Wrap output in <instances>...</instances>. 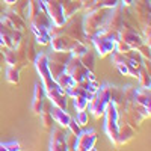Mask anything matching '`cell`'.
<instances>
[{
  "label": "cell",
  "mask_w": 151,
  "mask_h": 151,
  "mask_svg": "<svg viewBox=\"0 0 151 151\" xmlns=\"http://www.w3.org/2000/svg\"><path fill=\"white\" fill-rule=\"evenodd\" d=\"M32 30L35 32L36 35V41L40 44H48L50 42V33H48V29L47 27H42V26H33L32 24Z\"/></svg>",
  "instance_id": "cell-10"
},
{
  "label": "cell",
  "mask_w": 151,
  "mask_h": 151,
  "mask_svg": "<svg viewBox=\"0 0 151 151\" xmlns=\"http://www.w3.org/2000/svg\"><path fill=\"white\" fill-rule=\"evenodd\" d=\"M116 41H118V36L109 30H100L94 35V44L98 50L100 56H104V55L113 52L115 45H116Z\"/></svg>",
  "instance_id": "cell-2"
},
{
  "label": "cell",
  "mask_w": 151,
  "mask_h": 151,
  "mask_svg": "<svg viewBox=\"0 0 151 151\" xmlns=\"http://www.w3.org/2000/svg\"><path fill=\"white\" fill-rule=\"evenodd\" d=\"M40 115L42 118V125H44L45 129H48L50 124H52V115H50V112H41Z\"/></svg>",
  "instance_id": "cell-16"
},
{
  "label": "cell",
  "mask_w": 151,
  "mask_h": 151,
  "mask_svg": "<svg viewBox=\"0 0 151 151\" xmlns=\"http://www.w3.org/2000/svg\"><path fill=\"white\" fill-rule=\"evenodd\" d=\"M44 86L36 83L35 85V94H33V101H32V109L35 113H41L42 112V106H44Z\"/></svg>",
  "instance_id": "cell-6"
},
{
  "label": "cell",
  "mask_w": 151,
  "mask_h": 151,
  "mask_svg": "<svg viewBox=\"0 0 151 151\" xmlns=\"http://www.w3.org/2000/svg\"><path fill=\"white\" fill-rule=\"evenodd\" d=\"M0 150H5V151H17L20 150V144L15 142V141H12V142H8V144H0Z\"/></svg>",
  "instance_id": "cell-13"
},
{
  "label": "cell",
  "mask_w": 151,
  "mask_h": 151,
  "mask_svg": "<svg viewBox=\"0 0 151 151\" xmlns=\"http://www.w3.org/2000/svg\"><path fill=\"white\" fill-rule=\"evenodd\" d=\"M76 121H77L79 125H85V124H88V113H86L85 110H80V112L77 113V118H76Z\"/></svg>",
  "instance_id": "cell-17"
},
{
  "label": "cell",
  "mask_w": 151,
  "mask_h": 151,
  "mask_svg": "<svg viewBox=\"0 0 151 151\" xmlns=\"http://www.w3.org/2000/svg\"><path fill=\"white\" fill-rule=\"evenodd\" d=\"M5 3H8V5H12V3H15V0H3Z\"/></svg>",
  "instance_id": "cell-21"
},
{
  "label": "cell",
  "mask_w": 151,
  "mask_h": 151,
  "mask_svg": "<svg viewBox=\"0 0 151 151\" xmlns=\"http://www.w3.org/2000/svg\"><path fill=\"white\" fill-rule=\"evenodd\" d=\"M122 3H124L125 6H130V5L133 3V0H122Z\"/></svg>",
  "instance_id": "cell-20"
},
{
  "label": "cell",
  "mask_w": 151,
  "mask_h": 151,
  "mask_svg": "<svg viewBox=\"0 0 151 151\" xmlns=\"http://www.w3.org/2000/svg\"><path fill=\"white\" fill-rule=\"evenodd\" d=\"M50 150H67L65 133L59 127L52 129V139H50Z\"/></svg>",
  "instance_id": "cell-5"
},
{
  "label": "cell",
  "mask_w": 151,
  "mask_h": 151,
  "mask_svg": "<svg viewBox=\"0 0 151 151\" xmlns=\"http://www.w3.org/2000/svg\"><path fill=\"white\" fill-rule=\"evenodd\" d=\"M68 127H70V130H71V133H74L76 136H77L79 133H80V125L77 124V121H76V119H71L70 121V124H68Z\"/></svg>",
  "instance_id": "cell-18"
},
{
  "label": "cell",
  "mask_w": 151,
  "mask_h": 151,
  "mask_svg": "<svg viewBox=\"0 0 151 151\" xmlns=\"http://www.w3.org/2000/svg\"><path fill=\"white\" fill-rule=\"evenodd\" d=\"M6 80L11 82V83H18V80H20V77H18V70L14 68L12 65H11V67L8 68V71H6Z\"/></svg>",
  "instance_id": "cell-12"
},
{
  "label": "cell",
  "mask_w": 151,
  "mask_h": 151,
  "mask_svg": "<svg viewBox=\"0 0 151 151\" xmlns=\"http://www.w3.org/2000/svg\"><path fill=\"white\" fill-rule=\"evenodd\" d=\"M106 124H104V129L107 136L110 137V141L113 142H118V130H119V124H118V118H119V113L116 110V103L109 101L106 106Z\"/></svg>",
  "instance_id": "cell-1"
},
{
  "label": "cell",
  "mask_w": 151,
  "mask_h": 151,
  "mask_svg": "<svg viewBox=\"0 0 151 151\" xmlns=\"http://www.w3.org/2000/svg\"><path fill=\"white\" fill-rule=\"evenodd\" d=\"M97 141V132L95 130H88L80 132L76 137V145L74 150H94V144Z\"/></svg>",
  "instance_id": "cell-3"
},
{
  "label": "cell",
  "mask_w": 151,
  "mask_h": 151,
  "mask_svg": "<svg viewBox=\"0 0 151 151\" xmlns=\"http://www.w3.org/2000/svg\"><path fill=\"white\" fill-rule=\"evenodd\" d=\"M76 136L74 133H68L65 136V145H67V150H74V145H76Z\"/></svg>",
  "instance_id": "cell-14"
},
{
  "label": "cell",
  "mask_w": 151,
  "mask_h": 151,
  "mask_svg": "<svg viewBox=\"0 0 151 151\" xmlns=\"http://www.w3.org/2000/svg\"><path fill=\"white\" fill-rule=\"evenodd\" d=\"M50 115H52V118L55 121H58L60 125H64V127H68V124L71 121V116L67 112H64V109H60L58 106H53L52 109H50Z\"/></svg>",
  "instance_id": "cell-7"
},
{
  "label": "cell",
  "mask_w": 151,
  "mask_h": 151,
  "mask_svg": "<svg viewBox=\"0 0 151 151\" xmlns=\"http://www.w3.org/2000/svg\"><path fill=\"white\" fill-rule=\"evenodd\" d=\"M42 5H44V9L48 12L50 18L53 20V23L56 26H62L65 21V17H64V6H60L59 3H55V2H50V0H41Z\"/></svg>",
  "instance_id": "cell-4"
},
{
  "label": "cell",
  "mask_w": 151,
  "mask_h": 151,
  "mask_svg": "<svg viewBox=\"0 0 151 151\" xmlns=\"http://www.w3.org/2000/svg\"><path fill=\"white\" fill-rule=\"evenodd\" d=\"M133 100L139 104V106H144V107H148L150 109V88H141V89H134V97Z\"/></svg>",
  "instance_id": "cell-8"
},
{
  "label": "cell",
  "mask_w": 151,
  "mask_h": 151,
  "mask_svg": "<svg viewBox=\"0 0 151 151\" xmlns=\"http://www.w3.org/2000/svg\"><path fill=\"white\" fill-rule=\"evenodd\" d=\"M5 56H6V62H8L9 65H14L15 64V53L12 52V50H6Z\"/></svg>",
  "instance_id": "cell-19"
},
{
  "label": "cell",
  "mask_w": 151,
  "mask_h": 151,
  "mask_svg": "<svg viewBox=\"0 0 151 151\" xmlns=\"http://www.w3.org/2000/svg\"><path fill=\"white\" fill-rule=\"evenodd\" d=\"M88 103H89V100H88L85 95H76L74 97V107L77 109L79 112L80 110H85V107L88 106Z\"/></svg>",
  "instance_id": "cell-11"
},
{
  "label": "cell",
  "mask_w": 151,
  "mask_h": 151,
  "mask_svg": "<svg viewBox=\"0 0 151 151\" xmlns=\"http://www.w3.org/2000/svg\"><path fill=\"white\" fill-rule=\"evenodd\" d=\"M122 41L127 42L132 48H133V47H141V45H142L141 38L137 36L136 32H133L132 29H124V30H122Z\"/></svg>",
  "instance_id": "cell-9"
},
{
  "label": "cell",
  "mask_w": 151,
  "mask_h": 151,
  "mask_svg": "<svg viewBox=\"0 0 151 151\" xmlns=\"http://www.w3.org/2000/svg\"><path fill=\"white\" fill-rule=\"evenodd\" d=\"M137 77H139L141 85H142L144 88H150V77H148V74H147V71H145V70H142V71H141V74H137Z\"/></svg>",
  "instance_id": "cell-15"
}]
</instances>
